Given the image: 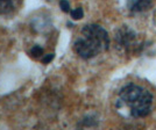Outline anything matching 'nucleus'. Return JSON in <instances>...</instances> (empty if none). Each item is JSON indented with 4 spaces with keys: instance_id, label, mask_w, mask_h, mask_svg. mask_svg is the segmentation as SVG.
Segmentation results:
<instances>
[{
    "instance_id": "1",
    "label": "nucleus",
    "mask_w": 156,
    "mask_h": 130,
    "mask_svg": "<svg viewBox=\"0 0 156 130\" xmlns=\"http://www.w3.org/2000/svg\"><path fill=\"white\" fill-rule=\"evenodd\" d=\"M153 97L146 88L135 84L124 86L118 94L115 107L117 111L124 117L141 118L151 111Z\"/></svg>"
},
{
    "instance_id": "2",
    "label": "nucleus",
    "mask_w": 156,
    "mask_h": 130,
    "mask_svg": "<svg viewBox=\"0 0 156 130\" xmlns=\"http://www.w3.org/2000/svg\"><path fill=\"white\" fill-rule=\"evenodd\" d=\"M110 46L108 34L98 25L85 26L75 42V51L80 58L90 59L106 51Z\"/></svg>"
},
{
    "instance_id": "3",
    "label": "nucleus",
    "mask_w": 156,
    "mask_h": 130,
    "mask_svg": "<svg viewBox=\"0 0 156 130\" xmlns=\"http://www.w3.org/2000/svg\"><path fill=\"white\" fill-rule=\"evenodd\" d=\"M114 43L117 50L122 53L135 51L139 46L136 32L128 26L120 27L114 35Z\"/></svg>"
},
{
    "instance_id": "4",
    "label": "nucleus",
    "mask_w": 156,
    "mask_h": 130,
    "mask_svg": "<svg viewBox=\"0 0 156 130\" xmlns=\"http://www.w3.org/2000/svg\"><path fill=\"white\" fill-rule=\"evenodd\" d=\"M151 0H126V7L132 13H141L149 9Z\"/></svg>"
},
{
    "instance_id": "5",
    "label": "nucleus",
    "mask_w": 156,
    "mask_h": 130,
    "mask_svg": "<svg viewBox=\"0 0 156 130\" xmlns=\"http://www.w3.org/2000/svg\"><path fill=\"white\" fill-rule=\"evenodd\" d=\"M20 0H0V14H7L13 12L19 5Z\"/></svg>"
},
{
    "instance_id": "6",
    "label": "nucleus",
    "mask_w": 156,
    "mask_h": 130,
    "mask_svg": "<svg viewBox=\"0 0 156 130\" xmlns=\"http://www.w3.org/2000/svg\"><path fill=\"white\" fill-rule=\"evenodd\" d=\"M71 18L73 20H80L83 16H84V12H83V8L82 7H77V8H75V9H72L71 12Z\"/></svg>"
},
{
    "instance_id": "7",
    "label": "nucleus",
    "mask_w": 156,
    "mask_h": 130,
    "mask_svg": "<svg viewBox=\"0 0 156 130\" xmlns=\"http://www.w3.org/2000/svg\"><path fill=\"white\" fill-rule=\"evenodd\" d=\"M30 55H32L34 58H37V57H42L43 56V49L40 46H34L30 50Z\"/></svg>"
},
{
    "instance_id": "8",
    "label": "nucleus",
    "mask_w": 156,
    "mask_h": 130,
    "mask_svg": "<svg viewBox=\"0 0 156 130\" xmlns=\"http://www.w3.org/2000/svg\"><path fill=\"white\" fill-rule=\"evenodd\" d=\"M59 7H61V9H62L63 12H65V13L71 12V9H70V4H69L68 0H61V1H59Z\"/></svg>"
},
{
    "instance_id": "9",
    "label": "nucleus",
    "mask_w": 156,
    "mask_h": 130,
    "mask_svg": "<svg viewBox=\"0 0 156 130\" xmlns=\"http://www.w3.org/2000/svg\"><path fill=\"white\" fill-rule=\"evenodd\" d=\"M52 59H54V53H48L43 58H42V63H44V64H48V63H50Z\"/></svg>"
}]
</instances>
